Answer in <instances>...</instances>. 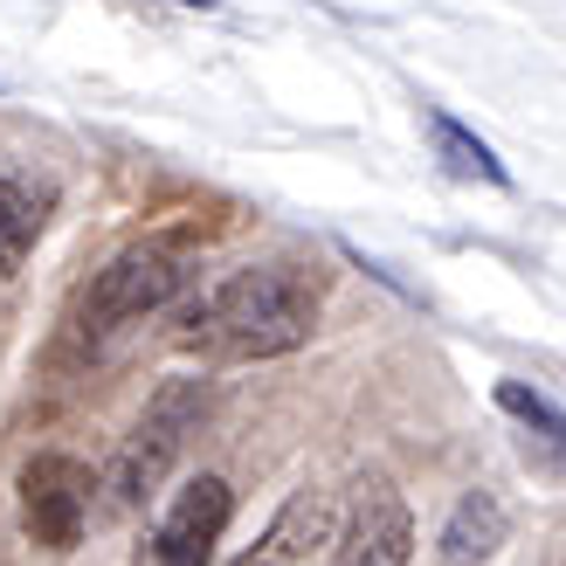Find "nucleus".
Here are the masks:
<instances>
[{
	"label": "nucleus",
	"mask_w": 566,
	"mask_h": 566,
	"mask_svg": "<svg viewBox=\"0 0 566 566\" xmlns=\"http://www.w3.org/2000/svg\"><path fill=\"white\" fill-rule=\"evenodd\" d=\"M318 297H325V276L304 270V263H256V270H235L221 276L214 291H201L174 338L187 353H201L214 366H242V359H283L297 353L311 325H318Z\"/></svg>",
	"instance_id": "obj_1"
},
{
	"label": "nucleus",
	"mask_w": 566,
	"mask_h": 566,
	"mask_svg": "<svg viewBox=\"0 0 566 566\" xmlns=\"http://www.w3.org/2000/svg\"><path fill=\"white\" fill-rule=\"evenodd\" d=\"M193 276H201V249H193V235H146V242L118 249V256L83 283L76 325L83 332H118L132 318H146V311H166Z\"/></svg>",
	"instance_id": "obj_2"
},
{
	"label": "nucleus",
	"mask_w": 566,
	"mask_h": 566,
	"mask_svg": "<svg viewBox=\"0 0 566 566\" xmlns=\"http://www.w3.org/2000/svg\"><path fill=\"white\" fill-rule=\"evenodd\" d=\"M201 415H208V380H166L153 394L146 415L132 421V436L118 442V457H111V476H104L111 512H138V504L174 476L193 429H201Z\"/></svg>",
	"instance_id": "obj_3"
},
{
	"label": "nucleus",
	"mask_w": 566,
	"mask_h": 566,
	"mask_svg": "<svg viewBox=\"0 0 566 566\" xmlns=\"http://www.w3.org/2000/svg\"><path fill=\"white\" fill-rule=\"evenodd\" d=\"M91 470L63 449H42V457L21 463V532L42 553H70L91 525Z\"/></svg>",
	"instance_id": "obj_4"
},
{
	"label": "nucleus",
	"mask_w": 566,
	"mask_h": 566,
	"mask_svg": "<svg viewBox=\"0 0 566 566\" xmlns=\"http://www.w3.org/2000/svg\"><path fill=\"white\" fill-rule=\"evenodd\" d=\"M332 566H415V518L394 476L374 470L353 484V512L332 539Z\"/></svg>",
	"instance_id": "obj_5"
},
{
	"label": "nucleus",
	"mask_w": 566,
	"mask_h": 566,
	"mask_svg": "<svg viewBox=\"0 0 566 566\" xmlns=\"http://www.w3.org/2000/svg\"><path fill=\"white\" fill-rule=\"evenodd\" d=\"M235 518V491L221 476H193V484L159 512V525L138 546V566H208L221 532Z\"/></svg>",
	"instance_id": "obj_6"
},
{
	"label": "nucleus",
	"mask_w": 566,
	"mask_h": 566,
	"mask_svg": "<svg viewBox=\"0 0 566 566\" xmlns=\"http://www.w3.org/2000/svg\"><path fill=\"white\" fill-rule=\"evenodd\" d=\"M332 539H338V512H332V497L297 491V497L276 512V525H270V532H263V539L249 546L235 566H311Z\"/></svg>",
	"instance_id": "obj_7"
},
{
	"label": "nucleus",
	"mask_w": 566,
	"mask_h": 566,
	"mask_svg": "<svg viewBox=\"0 0 566 566\" xmlns=\"http://www.w3.org/2000/svg\"><path fill=\"white\" fill-rule=\"evenodd\" d=\"M436 546H442V559H449V566H476L484 553H497V546H504V504H497L491 491H463Z\"/></svg>",
	"instance_id": "obj_8"
},
{
	"label": "nucleus",
	"mask_w": 566,
	"mask_h": 566,
	"mask_svg": "<svg viewBox=\"0 0 566 566\" xmlns=\"http://www.w3.org/2000/svg\"><path fill=\"white\" fill-rule=\"evenodd\" d=\"M421 118H429L436 159L449 166V174H463V180H484V187H512V174H504V159H497V153H491V146H484V138H476L463 118H449L442 104H429Z\"/></svg>",
	"instance_id": "obj_9"
},
{
	"label": "nucleus",
	"mask_w": 566,
	"mask_h": 566,
	"mask_svg": "<svg viewBox=\"0 0 566 566\" xmlns=\"http://www.w3.org/2000/svg\"><path fill=\"white\" fill-rule=\"evenodd\" d=\"M42 235V214H35V193L14 187V180H0V276H14L21 256L35 249Z\"/></svg>",
	"instance_id": "obj_10"
},
{
	"label": "nucleus",
	"mask_w": 566,
	"mask_h": 566,
	"mask_svg": "<svg viewBox=\"0 0 566 566\" xmlns=\"http://www.w3.org/2000/svg\"><path fill=\"white\" fill-rule=\"evenodd\" d=\"M497 408H504V415H518L525 429H539V436H553V442L566 449V415L546 401V394H532L525 380H497Z\"/></svg>",
	"instance_id": "obj_11"
},
{
	"label": "nucleus",
	"mask_w": 566,
	"mask_h": 566,
	"mask_svg": "<svg viewBox=\"0 0 566 566\" xmlns=\"http://www.w3.org/2000/svg\"><path fill=\"white\" fill-rule=\"evenodd\" d=\"M174 8H201L208 14V8H221V0H174Z\"/></svg>",
	"instance_id": "obj_12"
}]
</instances>
